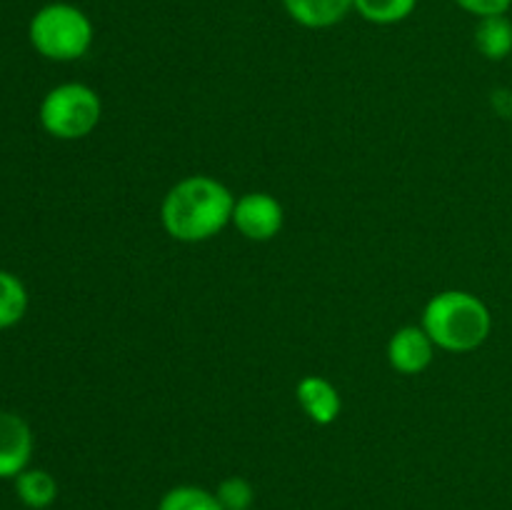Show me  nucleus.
Returning a JSON list of instances; mask_svg holds the SVG:
<instances>
[{
    "mask_svg": "<svg viewBox=\"0 0 512 510\" xmlns=\"http://www.w3.org/2000/svg\"><path fill=\"white\" fill-rule=\"evenodd\" d=\"M235 195L210 175H188L165 193L160 220L165 233L180 243H203L233 223Z\"/></svg>",
    "mask_w": 512,
    "mask_h": 510,
    "instance_id": "1",
    "label": "nucleus"
},
{
    "mask_svg": "<svg viewBox=\"0 0 512 510\" xmlns=\"http://www.w3.org/2000/svg\"><path fill=\"white\" fill-rule=\"evenodd\" d=\"M420 325L435 348L448 353H470L490 338L493 315L478 295L468 290H443L425 303Z\"/></svg>",
    "mask_w": 512,
    "mask_h": 510,
    "instance_id": "2",
    "label": "nucleus"
},
{
    "mask_svg": "<svg viewBox=\"0 0 512 510\" xmlns=\"http://www.w3.org/2000/svg\"><path fill=\"white\" fill-rule=\"evenodd\" d=\"M28 38L43 58L70 63L88 53L95 30L78 5L48 3L30 20Z\"/></svg>",
    "mask_w": 512,
    "mask_h": 510,
    "instance_id": "3",
    "label": "nucleus"
},
{
    "mask_svg": "<svg viewBox=\"0 0 512 510\" xmlns=\"http://www.w3.org/2000/svg\"><path fill=\"white\" fill-rule=\"evenodd\" d=\"M40 125L58 140L88 138L103 118L100 95L85 83H63L48 90L38 110Z\"/></svg>",
    "mask_w": 512,
    "mask_h": 510,
    "instance_id": "4",
    "label": "nucleus"
},
{
    "mask_svg": "<svg viewBox=\"0 0 512 510\" xmlns=\"http://www.w3.org/2000/svg\"><path fill=\"white\" fill-rule=\"evenodd\" d=\"M285 210L270 193H245L235 198L233 225L243 238L265 243L283 230Z\"/></svg>",
    "mask_w": 512,
    "mask_h": 510,
    "instance_id": "5",
    "label": "nucleus"
},
{
    "mask_svg": "<svg viewBox=\"0 0 512 510\" xmlns=\"http://www.w3.org/2000/svg\"><path fill=\"white\" fill-rule=\"evenodd\" d=\"M435 343L425 333L423 325H403L388 340L390 368L403 375H418L433 363Z\"/></svg>",
    "mask_w": 512,
    "mask_h": 510,
    "instance_id": "6",
    "label": "nucleus"
},
{
    "mask_svg": "<svg viewBox=\"0 0 512 510\" xmlns=\"http://www.w3.org/2000/svg\"><path fill=\"white\" fill-rule=\"evenodd\" d=\"M33 458V430L18 413L0 410V478H18Z\"/></svg>",
    "mask_w": 512,
    "mask_h": 510,
    "instance_id": "7",
    "label": "nucleus"
},
{
    "mask_svg": "<svg viewBox=\"0 0 512 510\" xmlns=\"http://www.w3.org/2000/svg\"><path fill=\"white\" fill-rule=\"evenodd\" d=\"M295 398L315 425H333L343 410L338 388L323 375H303L295 385Z\"/></svg>",
    "mask_w": 512,
    "mask_h": 510,
    "instance_id": "8",
    "label": "nucleus"
},
{
    "mask_svg": "<svg viewBox=\"0 0 512 510\" xmlns=\"http://www.w3.org/2000/svg\"><path fill=\"white\" fill-rule=\"evenodd\" d=\"M285 13L298 25L310 30L333 28L348 18L355 0H283Z\"/></svg>",
    "mask_w": 512,
    "mask_h": 510,
    "instance_id": "9",
    "label": "nucleus"
},
{
    "mask_svg": "<svg viewBox=\"0 0 512 510\" xmlns=\"http://www.w3.org/2000/svg\"><path fill=\"white\" fill-rule=\"evenodd\" d=\"M15 480V495L30 510H45L58 500V480L43 468H25Z\"/></svg>",
    "mask_w": 512,
    "mask_h": 510,
    "instance_id": "10",
    "label": "nucleus"
},
{
    "mask_svg": "<svg viewBox=\"0 0 512 510\" xmlns=\"http://www.w3.org/2000/svg\"><path fill=\"white\" fill-rule=\"evenodd\" d=\"M475 48L488 60H505L512 53V20L508 15L480 18L475 28Z\"/></svg>",
    "mask_w": 512,
    "mask_h": 510,
    "instance_id": "11",
    "label": "nucleus"
},
{
    "mask_svg": "<svg viewBox=\"0 0 512 510\" xmlns=\"http://www.w3.org/2000/svg\"><path fill=\"white\" fill-rule=\"evenodd\" d=\"M28 310V290L18 275L0 270V330L13 328Z\"/></svg>",
    "mask_w": 512,
    "mask_h": 510,
    "instance_id": "12",
    "label": "nucleus"
},
{
    "mask_svg": "<svg viewBox=\"0 0 512 510\" xmlns=\"http://www.w3.org/2000/svg\"><path fill=\"white\" fill-rule=\"evenodd\" d=\"M418 8V0H355L353 10L373 25L403 23Z\"/></svg>",
    "mask_w": 512,
    "mask_h": 510,
    "instance_id": "13",
    "label": "nucleus"
},
{
    "mask_svg": "<svg viewBox=\"0 0 512 510\" xmlns=\"http://www.w3.org/2000/svg\"><path fill=\"white\" fill-rule=\"evenodd\" d=\"M158 510H223L213 490L200 485H175L160 498Z\"/></svg>",
    "mask_w": 512,
    "mask_h": 510,
    "instance_id": "14",
    "label": "nucleus"
},
{
    "mask_svg": "<svg viewBox=\"0 0 512 510\" xmlns=\"http://www.w3.org/2000/svg\"><path fill=\"white\" fill-rule=\"evenodd\" d=\"M213 493L223 510H253L255 490L243 475H230V478L220 480Z\"/></svg>",
    "mask_w": 512,
    "mask_h": 510,
    "instance_id": "15",
    "label": "nucleus"
},
{
    "mask_svg": "<svg viewBox=\"0 0 512 510\" xmlns=\"http://www.w3.org/2000/svg\"><path fill=\"white\" fill-rule=\"evenodd\" d=\"M455 5L480 20L490 18V15H508L512 0H455Z\"/></svg>",
    "mask_w": 512,
    "mask_h": 510,
    "instance_id": "16",
    "label": "nucleus"
}]
</instances>
